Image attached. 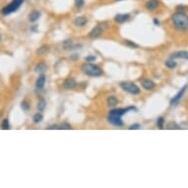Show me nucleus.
<instances>
[{"instance_id": "obj_28", "label": "nucleus", "mask_w": 188, "mask_h": 188, "mask_svg": "<svg viewBox=\"0 0 188 188\" xmlns=\"http://www.w3.org/2000/svg\"><path fill=\"white\" fill-rule=\"evenodd\" d=\"M125 45H129V46H131V48H138V45H136L135 42H133V41H129V40H126L125 41Z\"/></svg>"}, {"instance_id": "obj_1", "label": "nucleus", "mask_w": 188, "mask_h": 188, "mask_svg": "<svg viewBox=\"0 0 188 188\" xmlns=\"http://www.w3.org/2000/svg\"><path fill=\"white\" fill-rule=\"evenodd\" d=\"M171 22L173 27L178 31H185L188 29V15L184 12H178L174 13L171 16Z\"/></svg>"}, {"instance_id": "obj_29", "label": "nucleus", "mask_w": 188, "mask_h": 188, "mask_svg": "<svg viewBox=\"0 0 188 188\" xmlns=\"http://www.w3.org/2000/svg\"><path fill=\"white\" fill-rule=\"evenodd\" d=\"M21 107H22V108L24 109L25 111H28L29 109H30V104L27 103V101H23L22 104H21Z\"/></svg>"}, {"instance_id": "obj_7", "label": "nucleus", "mask_w": 188, "mask_h": 188, "mask_svg": "<svg viewBox=\"0 0 188 188\" xmlns=\"http://www.w3.org/2000/svg\"><path fill=\"white\" fill-rule=\"evenodd\" d=\"M141 85H142V87L145 90H153L156 87L155 82L151 79H149V78H145V79L141 81Z\"/></svg>"}, {"instance_id": "obj_30", "label": "nucleus", "mask_w": 188, "mask_h": 188, "mask_svg": "<svg viewBox=\"0 0 188 188\" xmlns=\"http://www.w3.org/2000/svg\"><path fill=\"white\" fill-rule=\"evenodd\" d=\"M97 59V56L96 55H89L85 58V60L87 61V62H94V61H96Z\"/></svg>"}, {"instance_id": "obj_33", "label": "nucleus", "mask_w": 188, "mask_h": 188, "mask_svg": "<svg viewBox=\"0 0 188 188\" xmlns=\"http://www.w3.org/2000/svg\"><path fill=\"white\" fill-rule=\"evenodd\" d=\"M154 23L157 25V26H159V24H160V22H159V20H157V19H155L154 20Z\"/></svg>"}, {"instance_id": "obj_37", "label": "nucleus", "mask_w": 188, "mask_h": 188, "mask_svg": "<svg viewBox=\"0 0 188 188\" xmlns=\"http://www.w3.org/2000/svg\"><path fill=\"white\" fill-rule=\"evenodd\" d=\"M0 117H1V113H0Z\"/></svg>"}, {"instance_id": "obj_23", "label": "nucleus", "mask_w": 188, "mask_h": 188, "mask_svg": "<svg viewBox=\"0 0 188 188\" xmlns=\"http://www.w3.org/2000/svg\"><path fill=\"white\" fill-rule=\"evenodd\" d=\"M167 129H170V130H171V129H180V127L175 122H172V121H170V122H168L167 124Z\"/></svg>"}, {"instance_id": "obj_19", "label": "nucleus", "mask_w": 188, "mask_h": 188, "mask_svg": "<svg viewBox=\"0 0 188 188\" xmlns=\"http://www.w3.org/2000/svg\"><path fill=\"white\" fill-rule=\"evenodd\" d=\"M45 107H46V101H45V99H41L40 101L38 103V105H37L38 110L41 112V111H42L45 108Z\"/></svg>"}, {"instance_id": "obj_13", "label": "nucleus", "mask_w": 188, "mask_h": 188, "mask_svg": "<svg viewBox=\"0 0 188 188\" xmlns=\"http://www.w3.org/2000/svg\"><path fill=\"white\" fill-rule=\"evenodd\" d=\"M88 19L85 16H79L74 20V25L76 27H84L85 25H87Z\"/></svg>"}, {"instance_id": "obj_15", "label": "nucleus", "mask_w": 188, "mask_h": 188, "mask_svg": "<svg viewBox=\"0 0 188 188\" xmlns=\"http://www.w3.org/2000/svg\"><path fill=\"white\" fill-rule=\"evenodd\" d=\"M46 70H48V65L44 63V62H41V63L37 64L36 67H35V72L40 73V74H42L44 72H45Z\"/></svg>"}, {"instance_id": "obj_25", "label": "nucleus", "mask_w": 188, "mask_h": 188, "mask_svg": "<svg viewBox=\"0 0 188 188\" xmlns=\"http://www.w3.org/2000/svg\"><path fill=\"white\" fill-rule=\"evenodd\" d=\"M57 128L58 129H66V130H70V129H71L72 127H71V125H70L69 123H62Z\"/></svg>"}, {"instance_id": "obj_31", "label": "nucleus", "mask_w": 188, "mask_h": 188, "mask_svg": "<svg viewBox=\"0 0 188 188\" xmlns=\"http://www.w3.org/2000/svg\"><path fill=\"white\" fill-rule=\"evenodd\" d=\"M134 129H140V124L136 123V124H132L129 126V130H134Z\"/></svg>"}, {"instance_id": "obj_36", "label": "nucleus", "mask_w": 188, "mask_h": 188, "mask_svg": "<svg viewBox=\"0 0 188 188\" xmlns=\"http://www.w3.org/2000/svg\"><path fill=\"white\" fill-rule=\"evenodd\" d=\"M115 1H119V0H115Z\"/></svg>"}, {"instance_id": "obj_12", "label": "nucleus", "mask_w": 188, "mask_h": 188, "mask_svg": "<svg viewBox=\"0 0 188 188\" xmlns=\"http://www.w3.org/2000/svg\"><path fill=\"white\" fill-rule=\"evenodd\" d=\"M159 4H160L159 0H149L146 3V8L149 11H155L159 7Z\"/></svg>"}, {"instance_id": "obj_16", "label": "nucleus", "mask_w": 188, "mask_h": 188, "mask_svg": "<svg viewBox=\"0 0 188 188\" xmlns=\"http://www.w3.org/2000/svg\"><path fill=\"white\" fill-rule=\"evenodd\" d=\"M40 17H41V12L40 11H38V10H35L30 14L29 19H30L31 22L34 23V22H37L38 19H40Z\"/></svg>"}, {"instance_id": "obj_2", "label": "nucleus", "mask_w": 188, "mask_h": 188, "mask_svg": "<svg viewBox=\"0 0 188 188\" xmlns=\"http://www.w3.org/2000/svg\"><path fill=\"white\" fill-rule=\"evenodd\" d=\"M81 70L85 75L90 77H100L104 74L103 69L100 66L93 64V62H87L81 66Z\"/></svg>"}, {"instance_id": "obj_18", "label": "nucleus", "mask_w": 188, "mask_h": 188, "mask_svg": "<svg viewBox=\"0 0 188 188\" xmlns=\"http://www.w3.org/2000/svg\"><path fill=\"white\" fill-rule=\"evenodd\" d=\"M48 50H49V46L45 45L41 46V48L37 50V54H38V55H44V54L48 52Z\"/></svg>"}, {"instance_id": "obj_8", "label": "nucleus", "mask_w": 188, "mask_h": 188, "mask_svg": "<svg viewBox=\"0 0 188 188\" xmlns=\"http://www.w3.org/2000/svg\"><path fill=\"white\" fill-rule=\"evenodd\" d=\"M77 86V82L73 79V78H68V79H66L63 83V88L65 90H72V89H75Z\"/></svg>"}, {"instance_id": "obj_9", "label": "nucleus", "mask_w": 188, "mask_h": 188, "mask_svg": "<svg viewBox=\"0 0 188 188\" xmlns=\"http://www.w3.org/2000/svg\"><path fill=\"white\" fill-rule=\"evenodd\" d=\"M107 120L110 124L114 125V126H117V127H120L123 125V121H122V119H121V117H114V116L108 115Z\"/></svg>"}, {"instance_id": "obj_24", "label": "nucleus", "mask_w": 188, "mask_h": 188, "mask_svg": "<svg viewBox=\"0 0 188 188\" xmlns=\"http://www.w3.org/2000/svg\"><path fill=\"white\" fill-rule=\"evenodd\" d=\"M63 48L65 49H69L72 48V40H66L63 42Z\"/></svg>"}, {"instance_id": "obj_34", "label": "nucleus", "mask_w": 188, "mask_h": 188, "mask_svg": "<svg viewBox=\"0 0 188 188\" xmlns=\"http://www.w3.org/2000/svg\"><path fill=\"white\" fill-rule=\"evenodd\" d=\"M1 40H2V37H1V35H0V41H1Z\"/></svg>"}, {"instance_id": "obj_26", "label": "nucleus", "mask_w": 188, "mask_h": 188, "mask_svg": "<svg viewBox=\"0 0 188 188\" xmlns=\"http://www.w3.org/2000/svg\"><path fill=\"white\" fill-rule=\"evenodd\" d=\"M85 4V0H75V6L77 7L78 9L82 8Z\"/></svg>"}, {"instance_id": "obj_27", "label": "nucleus", "mask_w": 188, "mask_h": 188, "mask_svg": "<svg viewBox=\"0 0 188 188\" xmlns=\"http://www.w3.org/2000/svg\"><path fill=\"white\" fill-rule=\"evenodd\" d=\"M157 124H158V126H159L160 129H163V124H164V119H163V117H159L158 120H157Z\"/></svg>"}, {"instance_id": "obj_3", "label": "nucleus", "mask_w": 188, "mask_h": 188, "mask_svg": "<svg viewBox=\"0 0 188 188\" xmlns=\"http://www.w3.org/2000/svg\"><path fill=\"white\" fill-rule=\"evenodd\" d=\"M23 3H24V0H12V2H11L10 4L3 7V9L1 10L2 15H5L6 16V15L16 12V11L22 6Z\"/></svg>"}, {"instance_id": "obj_21", "label": "nucleus", "mask_w": 188, "mask_h": 188, "mask_svg": "<svg viewBox=\"0 0 188 188\" xmlns=\"http://www.w3.org/2000/svg\"><path fill=\"white\" fill-rule=\"evenodd\" d=\"M166 66L170 69H173V68L176 67V62L170 58V59H168L167 61H166Z\"/></svg>"}, {"instance_id": "obj_17", "label": "nucleus", "mask_w": 188, "mask_h": 188, "mask_svg": "<svg viewBox=\"0 0 188 188\" xmlns=\"http://www.w3.org/2000/svg\"><path fill=\"white\" fill-rule=\"evenodd\" d=\"M107 105H108V107H116V105H117V104H118V100H117L115 97L110 96V97H107Z\"/></svg>"}, {"instance_id": "obj_14", "label": "nucleus", "mask_w": 188, "mask_h": 188, "mask_svg": "<svg viewBox=\"0 0 188 188\" xmlns=\"http://www.w3.org/2000/svg\"><path fill=\"white\" fill-rule=\"evenodd\" d=\"M188 56V52L185 50H180V51H176L173 52L170 55L171 59H176V58H183V59H186V57Z\"/></svg>"}, {"instance_id": "obj_5", "label": "nucleus", "mask_w": 188, "mask_h": 188, "mask_svg": "<svg viewBox=\"0 0 188 188\" xmlns=\"http://www.w3.org/2000/svg\"><path fill=\"white\" fill-rule=\"evenodd\" d=\"M186 89H187V85H185L184 86V87L180 90V91L176 94V95L172 97V99L170 100V104L171 105H173V104H176L178 103V101L182 99V97H183V95H184V93H185V91H186Z\"/></svg>"}, {"instance_id": "obj_11", "label": "nucleus", "mask_w": 188, "mask_h": 188, "mask_svg": "<svg viewBox=\"0 0 188 188\" xmlns=\"http://www.w3.org/2000/svg\"><path fill=\"white\" fill-rule=\"evenodd\" d=\"M45 79L46 77L45 75H44V74H41L40 76H38V78L37 79V82H36V88L38 90H42L45 85Z\"/></svg>"}, {"instance_id": "obj_6", "label": "nucleus", "mask_w": 188, "mask_h": 188, "mask_svg": "<svg viewBox=\"0 0 188 188\" xmlns=\"http://www.w3.org/2000/svg\"><path fill=\"white\" fill-rule=\"evenodd\" d=\"M104 32V29H103V27H101V26H96V27H94V28L90 31V33H89V37L90 38H96L97 37H100L101 34H103Z\"/></svg>"}, {"instance_id": "obj_32", "label": "nucleus", "mask_w": 188, "mask_h": 188, "mask_svg": "<svg viewBox=\"0 0 188 188\" xmlns=\"http://www.w3.org/2000/svg\"><path fill=\"white\" fill-rule=\"evenodd\" d=\"M78 57H79V56H78L77 54H74V55L71 56V59H72V60H77V59H78Z\"/></svg>"}, {"instance_id": "obj_4", "label": "nucleus", "mask_w": 188, "mask_h": 188, "mask_svg": "<svg viewBox=\"0 0 188 188\" xmlns=\"http://www.w3.org/2000/svg\"><path fill=\"white\" fill-rule=\"evenodd\" d=\"M120 88L125 91L126 93L131 94V95H138L140 94V88L134 84L133 82L130 81H125V82H121L120 83Z\"/></svg>"}, {"instance_id": "obj_22", "label": "nucleus", "mask_w": 188, "mask_h": 188, "mask_svg": "<svg viewBox=\"0 0 188 188\" xmlns=\"http://www.w3.org/2000/svg\"><path fill=\"white\" fill-rule=\"evenodd\" d=\"M1 127L3 130H9L10 129V123H9V120L8 119H3L2 122H1Z\"/></svg>"}, {"instance_id": "obj_10", "label": "nucleus", "mask_w": 188, "mask_h": 188, "mask_svg": "<svg viewBox=\"0 0 188 188\" xmlns=\"http://www.w3.org/2000/svg\"><path fill=\"white\" fill-rule=\"evenodd\" d=\"M129 19H130L129 14H117L114 17V21L118 24H123V23H126Z\"/></svg>"}, {"instance_id": "obj_20", "label": "nucleus", "mask_w": 188, "mask_h": 188, "mask_svg": "<svg viewBox=\"0 0 188 188\" xmlns=\"http://www.w3.org/2000/svg\"><path fill=\"white\" fill-rule=\"evenodd\" d=\"M34 122L35 123H40V122H41L42 121V119H44V116H42V114L41 113L38 111V113H36V114L34 115Z\"/></svg>"}, {"instance_id": "obj_35", "label": "nucleus", "mask_w": 188, "mask_h": 188, "mask_svg": "<svg viewBox=\"0 0 188 188\" xmlns=\"http://www.w3.org/2000/svg\"><path fill=\"white\" fill-rule=\"evenodd\" d=\"M186 59H187V60H188V56H187V57H186Z\"/></svg>"}]
</instances>
